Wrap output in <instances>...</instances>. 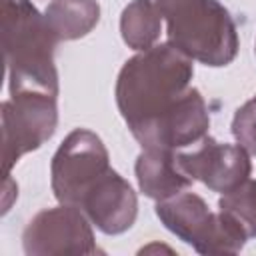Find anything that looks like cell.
<instances>
[{
  "instance_id": "cell-1",
  "label": "cell",
  "mask_w": 256,
  "mask_h": 256,
  "mask_svg": "<svg viewBox=\"0 0 256 256\" xmlns=\"http://www.w3.org/2000/svg\"><path fill=\"white\" fill-rule=\"evenodd\" d=\"M192 62L166 42L136 52L120 68L116 106L142 148L186 150L208 136L210 114L192 86Z\"/></svg>"
},
{
  "instance_id": "cell-2",
  "label": "cell",
  "mask_w": 256,
  "mask_h": 256,
  "mask_svg": "<svg viewBox=\"0 0 256 256\" xmlns=\"http://www.w3.org/2000/svg\"><path fill=\"white\" fill-rule=\"evenodd\" d=\"M2 46L10 94H46L58 98L54 48L58 44L46 16L30 0H2Z\"/></svg>"
},
{
  "instance_id": "cell-3",
  "label": "cell",
  "mask_w": 256,
  "mask_h": 256,
  "mask_svg": "<svg viewBox=\"0 0 256 256\" xmlns=\"http://www.w3.org/2000/svg\"><path fill=\"white\" fill-rule=\"evenodd\" d=\"M164 22L168 42L210 68L228 66L240 48L236 24L218 0H154Z\"/></svg>"
},
{
  "instance_id": "cell-4",
  "label": "cell",
  "mask_w": 256,
  "mask_h": 256,
  "mask_svg": "<svg viewBox=\"0 0 256 256\" xmlns=\"http://www.w3.org/2000/svg\"><path fill=\"white\" fill-rule=\"evenodd\" d=\"M158 220L198 254H238L246 234L224 212H212L206 200L194 192H180L156 202Z\"/></svg>"
},
{
  "instance_id": "cell-5",
  "label": "cell",
  "mask_w": 256,
  "mask_h": 256,
  "mask_svg": "<svg viewBox=\"0 0 256 256\" xmlns=\"http://www.w3.org/2000/svg\"><path fill=\"white\" fill-rule=\"evenodd\" d=\"M2 168L10 176L16 162L46 144L58 126V106L46 94H10L2 102Z\"/></svg>"
},
{
  "instance_id": "cell-6",
  "label": "cell",
  "mask_w": 256,
  "mask_h": 256,
  "mask_svg": "<svg viewBox=\"0 0 256 256\" xmlns=\"http://www.w3.org/2000/svg\"><path fill=\"white\" fill-rule=\"evenodd\" d=\"M110 168V154L100 136L88 128L72 130L50 162L54 198L60 204L78 206L86 190Z\"/></svg>"
},
{
  "instance_id": "cell-7",
  "label": "cell",
  "mask_w": 256,
  "mask_h": 256,
  "mask_svg": "<svg viewBox=\"0 0 256 256\" xmlns=\"http://www.w3.org/2000/svg\"><path fill=\"white\" fill-rule=\"evenodd\" d=\"M22 246L28 256L94 254L96 240L92 222L70 204L40 210L22 232Z\"/></svg>"
},
{
  "instance_id": "cell-8",
  "label": "cell",
  "mask_w": 256,
  "mask_h": 256,
  "mask_svg": "<svg viewBox=\"0 0 256 256\" xmlns=\"http://www.w3.org/2000/svg\"><path fill=\"white\" fill-rule=\"evenodd\" d=\"M180 162L192 180H200L208 190L226 194L250 178V154L240 144L218 142L212 136L178 150Z\"/></svg>"
},
{
  "instance_id": "cell-9",
  "label": "cell",
  "mask_w": 256,
  "mask_h": 256,
  "mask_svg": "<svg viewBox=\"0 0 256 256\" xmlns=\"http://www.w3.org/2000/svg\"><path fill=\"white\" fill-rule=\"evenodd\" d=\"M76 208H80L102 234L118 236L136 222L138 198L128 180L110 168L86 190Z\"/></svg>"
},
{
  "instance_id": "cell-10",
  "label": "cell",
  "mask_w": 256,
  "mask_h": 256,
  "mask_svg": "<svg viewBox=\"0 0 256 256\" xmlns=\"http://www.w3.org/2000/svg\"><path fill=\"white\" fill-rule=\"evenodd\" d=\"M134 172L140 192L156 202L188 190L194 182L184 170L178 150L142 148L136 158Z\"/></svg>"
},
{
  "instance_id": "cell-11",
  "label": "cell",
  "mask_w": 256,
  "mask_h": 256,
  "mask_svg": "<svg viewBox=\"0 0 256 256\" xmlns=\"http://www.w3.org/2000/svg\"><path fill=\"white\" fill-rule=\"evenodd\" d=\"M44 16L58 42L78 40L96 28L100 4L96 0H52Z\"/></svg>"
},
{
  "instance_id": "cell-12",
  "label": "cell",
  "mask_w": 256,
  "mask_h": 256,
  "mask_svg": "<svg viewBox=\"0 0 256 256\" xmlns=\"http://www.w3.org/2000/svg\"><path fill=\"white\" fill-rule=\"evenodd\" d=\"M162 14L154 0H132L120 16V34L128 48L142 52L156 46L162 34Z\"/></svg>"
},
{
  "instance_id": "cell-13",
  "label": "cell",
  "mask_w": 256,
  "mask_h": 256,
  "mask_svg": "<svg viewBox=\"0 0 256 256\" xmlns=\"http://www.w3.org/2000/svg\"><path fill=\"white\" fill-rule=\"evenodd\" d=\"M218 210L230 216L246 238H256V180H246L218 200Z\"/></svg>"
},
{
  "instance_id": "cell-14",
  "label": "cell",
  "mask_w": 256,
  "mask_h": 256,
  "mask_svg": "<svg viewBox=\"0 0 256 256\" xmlns=\"http://www.w3.org/2000/svg\"><path fill=\"white\" fill-rule=\"evenodd\" d=\"M232 136L250 156H256V104L248 100L232 118Z\"/></svg>"
},
{
  "instance_id": "cell-15",
  "label": "cell",
  "mask_w": 256,
  "mask_h": 256,
  "mask_svg": "<svg viewBox=\"0 0 256 256\" xmlns=\"http://www.w3.org/2000/svg\"><path fill=\"white\" fill-rule=\"evenodd\" d=\"M252 100H254V104H256V96H254V98H252Z\"/></svg>"
},
{
  "instance_id": "cell-16",
  "label": "cell",
  "mask_w": 256,
  "mask_h": 256,
  "mask_svg": "<svg viewBox=\"0 0 256 256\" xmlns=\"http://www.w3.org/2000/svg\"><path fill=\"white\" fill-rule=\"evenodd\" d=\"M254 52H256V44H254Z\"/></svg>"
}]
</instances>
